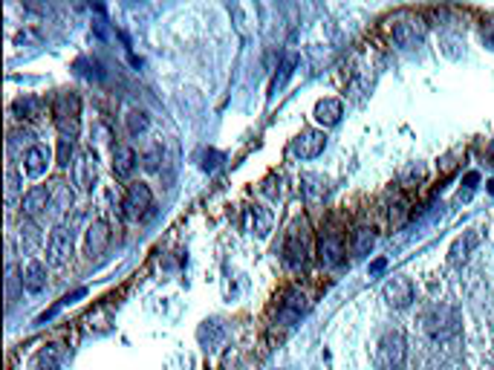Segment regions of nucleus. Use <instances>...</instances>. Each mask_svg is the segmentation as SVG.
Masks as SVG:
<instances>
[{"label":"nucleus","mask_w":494,"mask_h":370,"mask_svg":"<svg viewBox=\"0 0 494 370\" xmlns=\"http://www.w3.org/2000/svg\"><path fill=\"white\" fill-rule=\"evenodd\" d=\"M53 119H55V127L61 131L64 139H75L78 127H81V102L75 93H58L55 102H53Z\"/></svg>","instance_id":"obj_1"},{"label":"nucleus","mask_w":494,"mask_h":370,"mask_svg":"<svg viewBox=\"0 0 494 370\" xmlns=\"http://www.w3.org/2000/svg\"><path fill=\"white\" fill-rule=\"evenodd\" d=\"M309 255H312V232L307 226V220H295L292 229L286 232L284 257H286V263L292 269H301V266H307Z\"/></svg>","instance_id":"obj_2"},{"label":"nucleus","mask_w":494,"mask_h":370,"mask_svg":"<svg viewBox=\"0 0 494 370\" xmlns=\"http://www.w3.org/2000/svg\"><path fill=\"white\" fill-rule=\"evenodd\" d=\"M154 208V191L151 185H145V183H134L127 188V194L122 200V212L127 220H142L147 212Z\"/></svg>","instance_id":"obj_3"},{"label":"nucleus","mask_w":494,"mask_h":370,"mask_svg":"<svg viewBox=\"0 0 494 370\" xmlns=\"http://www.w3.org/2000/svg\"><path fill=\"white\" fill-rule=\"evenodd\" d=\"M344 255H347V246H344V237L338 232H324L321 243H318V261L327 269H336L344 263Z\"/></svg>","instance_id":"obj_4"},{"label":"nucleus","mask_w":494,"mask_h":370,"mask_svg":"<svg viewBox=\"0 0 494 370\" xmlns=\"http://www.w3.org/2000/svg\"><path fill=\"white\" fill-rule=\"evenodd\" d=\"M378 359L387 370H399L402 362H405V335L399 330L393 333H385L382 344H378Z\"/></svg>","instance_id":"obj_5"},{"label":"nucleus","mask_w":494,"mask_h":370,"mask_svg":"<svg viewBox=\"0 0 494 370\" xmlns=\"http://www.w3.org/2000/svg\"><path fill=\"white\" fill-rule=\"evenodd\" d=\"M73 255V232L67 226H55L53 234H49V263L53 266H64Z\"/></svg>","instance_id":"obj_6"},{"label":"nucleus","mask_w":494,"mask_h":370,"mask_svg":"<svg viewBox=\"0 0 494 370\" xmlns=\"http://www.w3.org/2000/svg\"><path fill=\"white\" fill-rule=\"evenodd\" d=\"M304 310H307V295L301 293L298 286H295V289H289V293L284 295L281 310H277V321L289 327V324H295V321L304 315Z\"/></svg>","instance_id":"obj_7"},{"label":"nucleus","mask_w":494,"mask_h":370,"mask_svg":"<svg viewBox=\"0 0 494 370\" xmlns=\"http://www.w3.org/2000/svg\"><path fill=\"white\" fill-rule=\"evenodd\" d=\"M324 133H318V131H304L301 136H295L292 139V145H289V151L295 154V156H301V159H315L321 151H324Z\"/></svg>","instance_id":"obj_8"},{"label":"nucleus","mask_w":494,"mask_h":370,"mask_svg":"<svg viewBox=\"0 0 494 370\" xmlns=\"http://www.w3.org/2000/svg\"><path fill=\"white\" fill-rule=\"evenodd\" d=\"M393 38H396L402 46H417L425 38V24L419 18H402L393 26Z\"/></svg>","instance_id":"obj_9"},{"label":"nucleus","mask_w":494,"mask_h":370,"mask_svg":"<svg viewBox=\"0 0 494 370\" xmlns=\"http://www.w3.org/2000/svg\"><path fill=\"white\" fill-rule=\"evenodd\" d=\"M49 200H53V191H49L46 185H35V188H29L26 194H24L21 212H24L26 217H38L44 208L49 205Z\"/></svg>","instance_id":"obj_10"},{"label":"nucleus","mask_w":494,"mask_h":370,"mask_svg":"<svg viewBox=\"0 0 494 370\" xmlns=\"http://www.w3.org/2000/svg\"><path fill=\"white\" fill-rule=\"evenodd\" d=\"M49 163H53V151L44 148V145H32L24 156V168H26L29 176H44Z\"/></svg>","instance_id":"obj_11"},{"label":"nucleus","mask_w":494,"mask_h":370,"mask_svg":"<svg viewBox=\"0 0 494 370\" xmlns=\"http://www.w3.org/2000/svg\"><path fill=\"white\" fill-rule=\"evenodd\" d=\"M385 298L393 304V307H408V304L414 301V284L402 275H396L385 286Z\"/></svg>","instance_id":"obj_12"},{"label":"nucleus","mask_w":494,"mask_h":370,"mask_svg":"<svg viewBox=\"0 0 494 370\" xmlns=\"http://www.w3.org/2000/svg\"><path fill=\"white\" fill-rule=\"evenodd\" d=\"M134 171H136V151L130 145H116L113 148V174L119 180H127Z\"/></svg>","instance_id":"obj_13"},{"label":"nucleus","mask_w":494,"mask_h":370,"mask_svg":"<svg viewBox=\"0 0 494 370\" xmlns=\"http://www.w3.org/2000/svg\"><path fill=\"white\" fill-rule=\"evenodd\" d=\"M110 243V226L104 220H95L93 226L87 229V252L90 255H102Z\"/></svg>","instance_id":"obj_14"},{"label":"nucleus","mask_w":494,"mask_h":370,"mask_svg":"<svg viewBox=\"0 0 494 370\" xmlns=\"http://www.w3.org/2000/svg\"><path fill=\"white\" fill-rule=\"evenodd\" d=\"M26 293H41L46 286V266L41 261H29L26 269H24V278H21Z\"/></svg>","instance_id":"obj_15"},{"label":"nucleus","mask_w":494,"mask_h":370,"mask_svg":"<svg viewBox=\"0 0 494 370\" xmlns=\"http://www.w3.org/2000/svg\"><path fill=\"white\" fill-rule=\"evenodd\" d=\"M341 116H344V107H341L338 99H321V102L315 104V122L324 124V127L338 124Z\"/></svg>","instance_id":"obj_16"},{"label":"nucleus","mask_w":494,"mask_h":370,"mask_svg":"<svg viewBox=\"0 0 494 370\" xmlns=\"http://www.w3.org/2000/svg\"><path fill=\"white\" fill-rule=\"evenodd\" d=\"M246 229L249 232H255V234H269V229H272V217H269V212L266 208H260V205H252L249 212H246Z\"/></svg>","instance_id":"obj_17"},{"label":"nucleus","mask_w":494,"mask_h":370,"mask_svg":"<svg viewBox=\"0 0 494 370\" xmlns=\"http://www.w3.org/2000/svg\"><path fill=\"white\" fill-rule=\"evenodd\" d=\"M373 243H376V232L370 226H358L353 232V255L356 257H367L370 249H373Z\"/></svg>","instance_id":"obj_18"},{"label":"nucleus","mask_w":494,"mask_h":370,"mask_svg":"<svg viewBox=\"0 0 494 370\" xmlns=\"http://www.w3.org/2000/svg\"><path fill=\"white\" fill-rule=\"evenodd\" d=\"M44 110V102L38 99V95H21L18 102H15V113H18V119H38Z\"/></svg>","instance_id":"obj_19"},{"label":"nucleus","mask_w":494,"mask_h":370,"mask_svg":"<svg viewBox=\"0 0 494 370\" xmlns=\"http://www.w3.org/2000/svg\"><path fill=\"white\" fill-rule=\"evenodd\" d=\"M93 180H95V163L90 159V154H81L78 163H75V183L84 185V188H90Z\"/></svg>","instance_id":"obj_20"},{"label":"nucleus","mask_w":494,"mask_h":370,"mask_svg":"<svg viewBox=\"0 0 494 370\" xmlns=\"http://www.w3.org/2000/svg\"><path fill=\"white\" fill-rule=\"evenodd\" d=\"M295 67H298V55H286V61L281 64V75H275V82H272V93H277L286 82H289V75L295 73Z\"/></svg>","instance_id":"obj_21"},{"label":"nucleus","mask_w":494,"mask_h":370,"mask_svg":"<svg viewBox=\"0 0 494 370\" xmlns=\"http://www.w3.org/2000/svg\"><path fill=\"white\" fill-rule=\"evenodd\" d=\"M73 154H75V142H73V139H64V136H61V142H58V159H55V163H58L61 168H70V165H75V163H73Z\"/></svg>","instance_id":"obj_22"},{"label":"nucleus","mask_w":494,"mask_h":370,"mask_svg":"<svg viewBox=\"0 0 494 370\" xmlns=\"http://www.w3.org/2000/svg\"><path fill=\"white\" fill-rule=\"evenodd\" d=\"M125 122H127V131L134 133V136L147 131V113H145V110H130Z\"/></svg>","instance_id":"obj_23"},{"label":"nucleus","mask_w":494,"mask_h":370,"mask_svg":"<svg viewBox=\"0 0 494 370\" xmlns=\"http://www.w3.org/2000/svg\"><path fill=\"white\" fill-rule=\"evenodd\" d=\"M405 217H408V203H405V200H396V203L390 205V223H393V226H399Z\"/></svg>","instance_id":"obj_24"},{"label":"nucleus","mask_w":494,"mask_h":370,"mask_svg":"<svg viewBox=\"0 0 494 370\" xmlns=\"http://www.w3.org/2000/svg\"><path fill=\"white\" fill-rule=\"evenodd\" d=\"M422 176H425V168H422V165H410V168L405 171V176H402V183H405V185H408L410 180H417V183H419Z\"/></svg>","instance_id":"obj_25"},{"label":"nucleus","mask_w":494,"mask_h":370,"mask_svg":"<svg viewBox=\"0 0 494 370\" xmlns=\"http://www.w3.org/2000/svg\"><path fill=\"white\" fill-rule=\"evenodd\" d=\"M145 168H147V171H156V168H159V151H156V148L145 154Z\"/></svg>","instance_id":"obj_26"},{"label":"nucleus","mask_w":494,"mask_h":370,"mask_svg":"<svg viewBox=\"0 0 494 370\" xmlns=\"http://www.w3.org/2000/svg\"><path fill=\"white\" fill-rule=\"evenodd\" d=\"M483 41H486V46H491V50H494V21H488L483 26Z\"/></svg>","instance_id":"obj_27"},{"label":"nucleus","mask_w":494,"mask_h":370,"mask_svg":"<svg viewBox=\"0 0 494 370\" xmlns=\"http://www.w3.org/2000/svg\"><path fill=\"white\" fill-rule=\"evenodd\" d=\"M385 266H387L385 257H376V261L370 263V275H378V272H385Z\"/></svg>","instance_id":"obj_28"},{"label":"nucleus","mask_w":494,"mask_h":370,"mask_svg":"<svg viewBox=\"0 0 494 370\" xmlns=\"http://www.w3.org/2000/svg\"><path fill=\"white\" fill-rule=\"evenodd\" d=\"M477 180H480V174H474V171H471V174L466 176V185H468V188H474V183H477Z\"/></svg>","instance_id":"obj_29"},{"label":"nucleus","mask_w":494,"mask_h":370,"mask_svg":"<svg viewBox=\"0 0 494 370\" xmlns=\"http://www.w3.org/2000/svg\"><path fill=\"white\" fill-rule=\"evenodd\" d=\"M488 159H491V165H494V142L488 145Z\"/></svg>","instance_id":"obj_30"},{"label":"nucleus","mask_w":494,"mask_h":370,"mask_svg":"<svg viewBox=\"0 0 494 370\" xmlns=\"http://www.w3.org/2000/svg\"><path fill=\"white\" fill-rule=\"evenodd\" d=\"M486 185H488V191H491V194H494V180H491V183H486Z\"/></svg>","instance_id":"obj_31"}]
</instances>
